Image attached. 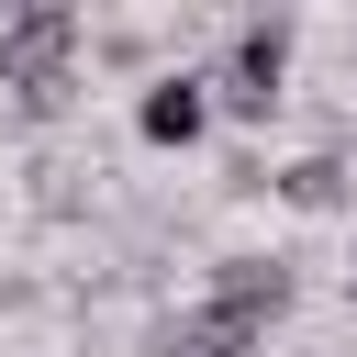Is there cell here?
I'll return each mask as SVG.
<instances>
[{"label":"cell","instance_id":"cell-3","mask_svg":"<svg viewBox=\"0 0 357 357\" xmlns=\"http://www.w3.org/2000/svg\"><path fill=\"white\" fill-rule=\"evenodd\" d=\"M279 100H290V22H245V33L223 45V67H212V112L279 123Z\"/></svg>","mask_w":357,"mask_h":357},{"label":"cell","instance_id":"cell-2","mask_svg":"<svg viewBox=\"0 0 357 357\" xmlns=\"http://www.w3.org/2000/svg\"><path fill=\"white\" fill-rule=\"evenodd\" d=\"M78 45H89L78 11H56V0L11 11V22H0V89H11L22 112H67V100H78Z\"/></svg>","mask_w":357,"mask_h":357},{"label":"cell","instance_id":"cell-4","mask_svg":"<svg viewBox=\"0 0 357 357\" xmlns=\"http://www.w3.org/2000/svg\"><path fill=\"white\" fill-rule=\"evenodd\" d=\"M201 123H212V78L201 67H156L145 100H134V134L145 145H201Z\"/></svg>","mask_w":357,"mask_h":357},{"label":"cell","instance_id":"cell-5","mask_svg":"<svg viewBox=\"0 0 357 357\" xmlns=\"http://www.w3.org/2000/svg\"><path fill=\"white\" fill-rule=\"evenodd\" d=\"M268 190H279L290 212H346V201H357V167H346L335 145H312V156H290V167H279Z\"/></svg>","mask_w":357,"mask_h":357},{"label":"cell","instance_id":"cell-1","mask_svg":"<svg viewBox=\"0 0 357 357\" xmlns=\"http://www.w3.org/2000/svg\"><path fill=\"white\" fill-rule=\"evenodd\" d=\"M279 312H290V268L279 257H223L212 290L178 324H156V357H257Z\"/></svg>","mask_w":357,"mask_h":357}]
</instances>
